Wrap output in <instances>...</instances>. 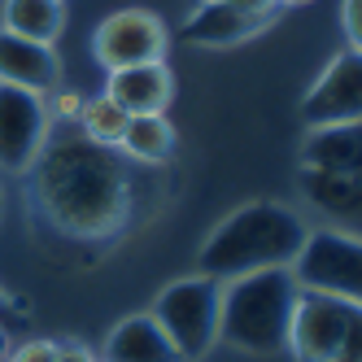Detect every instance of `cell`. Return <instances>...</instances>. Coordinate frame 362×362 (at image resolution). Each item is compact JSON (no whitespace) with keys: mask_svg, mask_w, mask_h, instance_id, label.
<instances>
[{"mask_svg":"<svg viewBox=\"0 0 362 362\" xmlns=\"http://www.w3.org/2000/svg\"><path fill=\"white\" fill-rule=\"evenodd\" d=\"M345 35H349V48L362 44V0H345Z\"/></svg>","mask_w":362,"mask_h":362,"instance_id":"cell-21","label":"cell"},{"mask_svg":"<svg viewBox=\"0 0 362 362\" xmlns=\"http://www.w3.org/2000/svg\"><path fill=\"white\" fill-rule=\"evenodd\" d=\"M170 31L153 9H118L110 13L100 27L92 31V57L100 70H122V66H140V62H162L166 57Z\"/></svg>","mask_w":362,"mask_h":362,"instance_id":"cell-7","label":"cell"},{"mask_svg":"<svg viewBox=\"0 0 362 362\" xmlns=\"http://www.w3.org/2000/svg\"><path fill=\"white\" fill-rule=\"evenodd\" d=\"M9 349H13V341H9V332H5V323H0V362L9 358Z\"/></svg>","mask_w":362,"mask_h":362,"instance_id":"cell-24","label":"cell"},{"mask_svg":"<svg viewBox=\"0 0 362 362\" xmlns=\"http://www.w3.org/2000/svg\"><path fill=\"white\" fill-rule=\"evenodd\" d=\"M301 5H315V0H275V9H301Z\"/></svg>","mask_w":362,"mask_h":362,"instance_id":"cell-25","label":"cell"},{"mask_svg":"<svg viewBox=\"0 0 362 362\" xmlns=\"http://www.w3.org/2000/svg\"><path fill=\"white\" fill-rule=\"evenodd\" d=\"M0 83L48 96V92L62 83L57 44H40V40L13 35V31L0 27Z\"/></svg>","mask_w":362,"mask_h":362,"instance_id":"cell-10","label":"cell"},{"mask_svg":"<svg viewBox=\"0 0 362 362\" xmlns=\"http://www.w3.org/2000/svg\"><path fill=\"white\" fill-rule=\"evenodd\" d=\"M5 362H57V341H22Z\"/></svg>","mask_w":362,"mask_h":362,"instance_id":"cell-20","label":"cell"},{"mask_svg":"<svg viewBox=\"0 0 362 362\" xmlns=\"http://www.w3.org/2000/svg\"><path fill=\"white\" fill-rule=\"evenodd\" d=\"M44 105H48V118H57V122H74V118H79L83 96L74 92V88H62V83H57L53 92L44 96Z\"/></svg>","mask_w":362,"mask_h":362,"instance_id":"cell-19","label":"cell"},{"mask_svg":"<svg viewBox=\"0 0 362 362\" xmlns=\"http://www.w3.org/2000/svg\"><path fill=\"white\" fill-rule=\"evenodd\" d=\"M105 96L114 105H122V114H166L170 96H175V79L166 62H140V66H122L110 70V83Z\"/></svg>","mask_w":362,"mask_h":362,"instance_id":"cell-12","label":"cell"},{"mask_svg":"<svg viewBox=\"0 0 362 362\" xmlns=\"http://www.w3.org/2000/svg\"><path fill=\"white\" fill-rule=\"evenodd\" d=\"M0 210H5V197H0Z\"/></svg>","mask_w":362,"mask_h":362,"instance_id":"cell-26","label":"cell"},{"mask_svg":"<svg viewBox=\"0 0 362 362\" xmlns=\"http://www.w3.org/2000/svg\"><path fill=\"white\" fill-rule=\"evenodd\" d=\"M96 362H100V358H96Z\"/></svg>","mask_w":362,"mask_h":362,"instance_id":"cell-28","label":"cell"},{"mask_svg":"<svg viewBox=\"0 0 362 362\" xmlns=\"http://www.w3.org/2000/svg\"><path fill=\"white\" fill-rule=\"evenodd\" d=\"M0 27L40 44H57V35L66 31V0H5Z\"/></svg>","mask_w":362,"mask_h":362,"instance_id":"cell-16","label":"cell"},{"mask_svg":"<svg viewBox=\"0 0 362 362\" xmlns=\"http://www.w3.org/2000/svg\"><path fill=\"white\" fill-rule=\"evenodd\" d=\"M358 114H362V53L345 48L310 83L301 100V118L305 127H327V122H358Z\"/></svg>","mask_w":362,"mask_h":362,"instance_id":"cell-9","label":"cell"},{"mask_svg":"<svg viewBox=\"0 0 362 362\" xmlns=\"http://www.w3.org/2000/svg\"><path fill=\"white\" fill-rule=\"evenodd\" d=\"M118 153L132 162H144V166H158L175 153V127L166 122V114H132L122 127V140H118Z\"/></svg>","mask_w":362,"mask_h":362,"instance_id":"cell-17","label":"cell"},{"mask_svg":"<svg viewBox=\"0 0 362 362\" xmlns=\"http://www.w3.org/2000/svg\"><path fill=\"white\" fill-rule=\"evenodd\" d=\"M227 5H236L253 18H275V0H227Z\"/></svg>","mask_w":362,"mask_h":362,"instance_id":"cell-23","label":"cell"},{"mask_svg":"<svg viewBox=\"0 0 362 362\" xmlns=\"http://www.w3.org/2000/svg\"><path fill=\"white\" fill-rule=\"evenodd\" d=\"M79 136H88L92 144H105V148H118L122 140V127H127V114L122 105H114V100L100 92V96H83L79 105Z\"/></svg>","mask_w":362,"mask_h":362,"instance_id":"cell-18","label":"cell"},{"mask_svg":"<svg viewBox=\"0 0 362 362\" xmlns=\"http://www.w3.org/2000/svg\"><path fill=\"white\" fill-rule=\"evenodd\" d=\"M301 166L310 170H362V122L310 127L301 140Z\"/></svg>","mask_w":362,"mask_h":362,"instance_id":"cell-14","label":"cell"},{"mask_svg":"<svg viewBox=\"0 0 362 362\" xmlns=\"http://www.w3.org/2000/svg\"><path fill=\"white\" fill-rule=\"evenodd\" d=\"M48 105L40 92L0 83V170L27 175L35 153L48 140Z\"/></svg>","mask_w":362,"mask_h":362,"instance_id":"cell-8","label":"cell"},{"mask_svg":"<svg viewBox=\"0 0 362 362\" xmlns=\"http://www.w3.org/2000/svg\"><path fill=\"white\" fill-rule=\"evenodd\" d=\"M267 22L271 18H253L236 5H227V0H197V9L184 18V40L201 48H231L253 40Z\"/></svg>","mask_w":362,"mask_h":362,"instance_id":"cell-13","label":"cell"},{"mask_svg":"<svg viewBox=\"0 0 362 362\" xmlns=\"http://www.w3.org/2000/svg\"><path fill=\"white\" fill-rule=\"evenodd\" d=\"M57 362H96V354L79 341H66V345H57Z\"/></svg>","mask_w":362,"mask_h":362,"instance_id":"cell-22","label":"cell"},{"mask_svg":"<svg viewBox=\"0 0 362 362\" xmlns=\"http://www.w3.org/2000/svg\"><path fill=\"white\" fill-rule=\"evenodd\" d=\"M148 319L162 327L179 362H197L218 345V279L210 275H184L166 284L153 301Z\"/></svg>","mask_w":362,"mask_h":362,"instance_id":"cell-5","label":"cell"},{"mask_svg":"<svg viewBox=\"0 0 362 362\" xmlns=\"http://www.w3.org/2000/svg\"><path fill=\"white\" fill-rule=\"evenodd\" d=\"M297 293L362 301V240L345 227H319L305 231V240L288 267Z\"/></svg>","mask_w":362,"mask_h":362,"instance_id":"cell-6","label":"cell"},{"mask_svg":"<svg viewBox=\"0 0 362 362\" xmlns=\"http://www.w3.org/2000/svg\"><path fill=\"white\" fill-rule=\"evenodd\" d=\"M0 305H5V297H0Z\"/></svg>","mask_w":362,"mask_h":362,"instance_id":"cell-27","label":"cell"},{"mask_svg":"<svg viewBox=\"0 0 362 362\" xmlns=\"http://www.w3.org/2000/svg\"><path fill=\"white\" fill-rule=\"evenodd\" d=\"M301 197L310 210H319L327 227L358 231L362 218V170H310L301 166Z\"/></svg>","mask_w":362,"mask_h":362,"instance_id":"cell-11","label":"cell"},{"mask_svg":"<svg viewBox=\"0 0 362 362\" xmlns=\"http://www.w3.org/2000/svg\"><path fill=\"white\" fill-rule=\"evenodd\" d=\"M310 223L284 201H249L231 210L210 240L201 245L197 267L210 279H236L249 271H271V267H293V257L305 240Z\"/></svg>","mask_w":362,"mask_h":362,"instance_id":"cell-2","label":"cell"},{"mask_svg":"<svg viewBox=\"0 0 362 362\" xmlns=\"http://www.w3.org/2000/svg\"><path fill=\"white\" fill-rule=\"evenodd\" d=\"M35 210L66 236L105 240L132 218V179L118 148L92 144L79 132L48 136L27 166Z\"/></svg>","mask_w":362,"mask_h":362,"instance_id":"cell-1","label":"cell"},{"mask_svg":"<svg viewBox=\"0 0 362 362\" xmlns=\"http://www.w3.org/2000/svg\"><path fill=\"white\" fill-rule=\"evenodd\" d=\"M293 305H297V284L288 267L223 279L218 284V345L249 354V358L279 354L284 341H288Z\"/></svg>","mask_w":362,"mask_h":362,"instance_id":"cell-3","label":"cell"},{"mask_svg":"<svg viewBox=\"0 0 362 362\" xmlns=\"http://www.w3.org/2000/svg\"><path fill=\"white\" fill-rule=\"evenodd\" d=\"M100 362H179V354L148 315H132L105 336Z\"/></svg>","mask_w":362,"mask_h":362,"instance_id":"cell-15","label":"cell"},{"mask_svg":"<svg viewBox=\"0 0 362 362\" xmlns=\"http://www.w3.org/2000/svg\"><path fill=\"white\" fill-rule=\"evenodd\" d=\"M284 349L297 362H362V301L297 293Z\"/></svg>","mask_w":362,"mask_h":362,"instance_id":"cell-4","label":"cell"}]
</instances>
